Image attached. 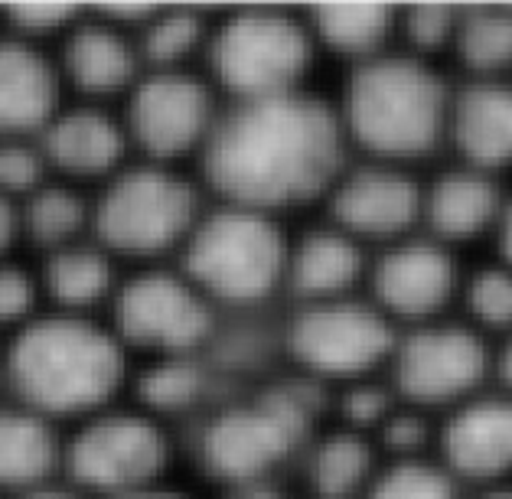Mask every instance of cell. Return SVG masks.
<instances>
[{
    "label": "cell",
    "mask_w": 512,
    "mask_h": 499,
    "mask_svg": "<svg viewBox=\"0 0 512 499\" xmlns=\"http://www.w3.org/2000/svg\"><path fill=\"white\" fill-rule=\"evenodd\" d=\"M343 157L340 121L304 92L226 105L203 157L199 183L219 203L278 212L323 193Z\"/></svg>",
    "instance_id": "cell-1"
},
{
    "label": "cell",
    "mask_w": 512,
    "mask_h": 499,
    "mask_svg": "<svg viewBox=\"0 0 512 499\" xmlns=\"http://www.w3.org/2000/svg\"><path fill=\"white\" fill-rule=\"evenodd\" d=\"M134 359L105 317L43 310L0 343V395L59 428L128 395Z\"/></svg>",
    "instance_id": "cell-2"
},
{
    "label": "cell",
    "mask_w": 512,
    "mask_h": 499,
    "mask_svg": "<svg viewBox=\"0 0 512 499\" xmlns=\"http://www.w3.org/2000/svg\"><path fill=\"white\" fill-rule=\"evenodd\" d=\"M206 209L199 177L131 160L92 193V235L121 265H167V258L177 261Z\"/></svg>",
    "instance_id": "cell-3"
},
{
    "label": "cell",
    "mask_w": 512,
    "mask_h": 499,
    "mask_svg": "<svg viewBox=\"0 0 512 499\" xmlns=\"http://www.w3.org/2000/svg\"><path fill=\"white\" fill-rule=\"evenodd\" d=\"M287 242L268 212L209 206L177 255V268L212 307H252L284 284Z\"/></svg>",
    "instance_id": "cell-4"
},
{
    "label": "cell",
    "mask_w": 512,
    "mask_h": 499,
    "mask_svg": "<svg viewBox=\"0 0 512 499\" xmlns=\"http://www.w3.org/2000/svg\"><path fill=\"white\" fill-rule=\"evenodd\" d=\"M346 128L379 157L431 151L451 115L444 85L415 59H366L346 92Z\"/></svg>",
    "instance_id": "cell-5"
},
{
    "label": "cell",
    "mask_w": 512,
    "mask_h": 499,
    "mask_svg": "<svg viewBox=\"0 0 512 499\" xmlns=\"http://www.w3.org/2000/svg\"><path fill=\"white\" fill-rule=\"evenodd\" d=\"M314 33L281 10H239L212 23L203 72L229 105L301 92Z\"/></svg>",
    "instance_id": "cell-6"
},
{
    "label": "cell",
    "mask_w": 512,
    "mask_h": 499,
    "mask_svg": "<svg viewBox=\"0 0 512 499\" xmlns=\"http://www.w3.org/2000/svg\"><path fill=\"white\" fill-rule=\"evenodd\" d=\"M170 457L167 424L121 398L66 428L62 477L89 499H115L167 483Z\"/></svg>",
    "instance_id": "cell-7"
},
{
    "label": "cell",
    "mask_w": 512,
    "mask_h": 499,
    "mask_svg": "<svg viewBox=\"0 0 512 499\" xmlns=\"http://www.w3.org/2000/svg\"><path fill=\"white\" fill-rule=\"evenodd\" d=\"M105 320L141 363L199 356L216 333V307L177 265L124 271Z\"/></svg>",
    "instance_id": "cell-8"
},
{
    "label": "cell",
    "mask_w": 512,
    "mask_h": 499,
    "mask_svg": "<svg viewBox=\"0 0 512 499\" xmlns=\"http://www.w3.org/2000/svg\"><path fill=\"white\" fill-rule=\"evenodd\" d=\"M222 95L203 69L144 72L118 105L134 160L186 167L203 157L222 115Z\"/></svg>",
    "instance_id": "cell-9"
},
{
    "label": "cell",
    "mask_w": 512,
    "mask_h": 499,
    "mask_svg": "<svg viewBox=\"0 0 512 499\" xmlns=\"http://www.w3.org/2000/svg\"><path fill=\"white\" fill-rule=\"evenodd\" d=\"M307 418L301 395L294 389H274L252 402L219 408L199 434L196 454L222 490L268 483L271 470L301 444Z\"/></svg>",
    "instance_id": "cell-10"
},
{
    "label": "cell",
    "mask_w": 512,
    "mask_h": 499,
    "mask_svg": "<svg viewBox=\"0 0 512 499\" xmlns=\"http://www.w3.org/2000/svg\"><path fill=\"white\" fill-rule=\"evenodd\" d=\"M53 56L69 102L118 108L144 76L131 14H76Z\"/></svg>",
    "instance_id": "cell-11"
},
{
    "label": "cell",
    "mask_w": 512,
    "mask_h": 499,
    "mask_svg": "<svg viewBox=\"0 0 512 499\" xmlns=\"http://www.w3.org/2000/svg\"><path fill=\"white\" fill-rule=\"evenodd\" d=\"M294 359L317 376H359L392 353V327L382 310L356 301L307 304L287 333Z\"/></svg>",
    "instance_id": "cell-12"
},
{
    "label": "cell",
    "mask_w": 512,
    "mask_h": 499,
    "mask_svg": "<svg viewBox=\"0 0 512 499\" xmlns=\"http://www.w3.org/2000/svg\"><path fill=\"white\" fill-rule=\"evenodd\" d=\"M49 177L95 193L134 160L118 108L66 102L36 137Z\"/></svg>",
    "instance_id": "cell-13"
},
{
    "label": "cell",
    "mask_w": 512,
    "mask_h": 499,
    "mask_svg": "<svg viewBox=\"0 0 512 499\" xmlns=\"http://www.w3.org/2000/svg\"><path fill=\"white\" fill-rule=\"evenodd\" d=\"M66 102L53 46L0 30V141H36Z\"/></svg>",
    "instance_id": "cell-14"
},
{
    "label": "cell",
    "mask_w": 512,
    "mask_h": 499,
    "mask_svg": "<svg viewBox=\"0 0 512 499\" xmlns=\"http://www.w3.org/2000/svg\"><path fill=\"white\" fill-rule=\"evenodd\" d=\"M398 389L421 405L470 395L486 372V346L467 327H424L398 349Z\"/></svg>",
    "instance_id": "cell-15"
},
{
    "label": "cell",
    "mask_w": 512,
    "mask_h": 499,
    "mask_svg": "<svg viewBox=\"0 0 512 499\" xmlns=\"http://www.w3.org/2000/svg\"><path fill=\"white\" fill-rule=\"evenodd\" d=\"M33 268L40 281L43 310L76 317H105L124 278V265L102 242H95V235L40 255Z\"/></svg>",
    "instance_id": "cell-16"
},
{
    "label": "cell",
    "mask_w": 512,
    "mask_h": 499,
    "mask_svg": "<svg viewBox=\"0 0 512 499\" xmlns=\"http://www.w3.org/2000/svg\"><path fill=\"white\" fill-rule=\"evenodd\" d=\"M457 271L451 255L434 242H405L392 248L376 268V297L395 317L424 320L454 294Z\"/></svg>",
    "instance_id": "cell-17"
},
{
    "label": "cell",
    "mask_w": 512,
    "mask_h": 499,
    "mask_svg": "<svg viewBox=\"0 0 512 499\" xmlns=\"http://www.w3.org/2000/svg\"><path fill=\"white\" fill-rule=\"evenodd\" d=\"M66 428L0 395V496L17 499L62 477Z\"/></svg>",
    "instance_id": "cell-18"
},
{
    "label": "cell",
    "mask_w": 512,
    "mask_h": 499,
    "mask_svg": "<svg viewBox=\"0 0 512 499\" xmlns=\"http://www.w3.org/2000/svg\"><path fill=\"white\" fill-rule=\"evenodd\" d=\"M333 212L343 232L366 239H392L405 232L421 212V193L405 173L392 167L356 170L336 186Z\"/></svg>",
    "instance_id": "cell-19"
},
{
    "label": "cell",
    "mask_w": 512,
    "mask_h": 499,
    "mask_svg": "<svg viewBox=\"0 0 512 499\" xmlns=\"http://www.w3.org/2000/svg\"><path fill=\"white\" fill-rule=\"evenodd\" d=\"M444 454L451 470L473 480L503 477L512 470V398H477L444 428Z\"/></svg>",
    "instance_id": "cell-20"
},
{
    "label": "cell",
    "mask_w": 512,
    "mask_h": 499,
    "mask_svg": "<svg viewBox=\"0 0 512 499\" xmlns=\"http://www.w3.org/2000/svg\"><path fill=\"white\" fill-rule=\"evenodd\" d=\"M17 212L20 245H27L36 258L92 239V193L72 183L49 177L40 190L23 199Z\"/></svg>",
    "instance_id": "cell-21"
},
{
    "label": "cell",
    "mask_w": 512,
    "mask_h": 499,
    "mask_svg": "<svg viewBox=\"0 0 512 499\" xmlns=\"http://www.w3.org/2000/svg\"><path fill=\"white\" fill-rule=\"evenodd\" d=\"M451 131L460 151L477 167L512 164V89L509 85H473L451 108Z\"/></svg>",
    "instance_id": "cell-22"
},
{
    "label": "cell",
    "mask_w": 512,
    "mask_h": 499,
    "mask_svg": "<svg viewBox=\"0 0 512 499\" xmlns=\"http://www.w3.org/2000/svg\"><path fill=\"white\" fill-rule=\"evenodd\" d=\"M362 271V252L346 232H310L287 252L284 281L307 304L340 301Z\"/></svg>",
    "instance_id": "cell-23"
},
{
    "label": "cell",
    "mask_w": 512,
    "mask_h": 499,
    "mask_svg": "<svg viewBox=\"0 0 512 499\" xmlns=\"http://www.w3.org/2000/svg\"><path fill=\"white\" fill-rule=\"evenodd\" d=\"M424 212L441 239H473L496 222L499 196L486 173L454 170L431 186Z\"/></svg>",
    "instance_id": "cell-24"
},
{
    "label": "cell",
    "mask_w": 512,
    "mask_h": 499,
    "mask_svg": "<svg viewBox=\"0 0 512 499\" xmlns=\"http://www.w3.org/2000/svg\"><path fill=\"white\" fill-rule=\"evenodd\" d=\"M314 36L336 53L372 56L392 30V10L382 4H323L314 10Z\"/></svg>",
    "instance_id": "cell-25"
},
{
    "label": "cell",
    "mask_w": 512,
    "mask_h": 499,
    "mask_svg": "<svg viewBox=\"0 0 512 499\" xmlns=\"http://www.w3.org/2000/svg\"><path fill=\"white\" fill-rule=\"evenodd\" d=\"M369 447L356 434H333L310 457V483L323 499H346L369 477Z\"/></svg>",
    "instance_id": "cell-26"
},
{
    "label": "cell",
    "mask_w": 512,
    "mask_h": 499,
    "mask_svg": "<svg viewBox=\"0 0 512 499\" xmlns=\"http://www.w3.org/2000/svg\"><path fill=\"white\" fill-rule=\"evenodd\" d=\"M457 49L470 69L499 72L512 66V14L509 10H473L457 20Z\"/></svg>",
    "instance_id": "cell-27"
},
{
    "label": "cell",
    "mask_w": 512,
    "mask_h": 499,
    "mask_svg": "<svg viewBox=\"0 0 512 499\" xmlns=\"http://www.w3.org/2000/svg\"><path fill=\"white\" fill-rule=\"evenodd\" d=\"M43 314V294L36 268L20 258L0 261V343Z\"/></svg>",
    "instance_id": "cell-28"
},
{
    "label": "cell",
    "mask_w": 512,
    "mask_h": 499,
    "mask_svg": "<svg viewBox=\"0 0 512 499\" xmlns=\"http://www.w3.org/2000/svg\"><path fill=\"white\" fill-rule=\"evenodd\" d=\"M372 499H457V493L444 470L421 460H402L376 480Z\"/></svg>",
    "instance_id": "cell-29"
},
{
    "label": "cell",
    "mask_w": 512,
    "mask_h": 499,
    "mask_svg": "<svg viewBox=\"0 0 512 499\" xmlns=\"http://www.w3.org/2000/svg\"><path fill=\"white\" fill-rule=\"evenodd\" d=\"M49 180V167L36 141H0V196L20 206Z\"/></svg>",
    "instance_id": "cell-30"
},
{
    "label": "cell",
    "mask_w": 512,
    "mask_h": 499,
    "mask_svg": "<svg viewBox=\"0 0 512 499\" xmlns=\"http://www.w3.org/2000/svg\"><path fill=\"white\" fill-rule=\"evenodd\" d=\"M470 314L486 327L512 330V268H486L470 281Z\"/></svg>",
    "instance_id": "cell-31"
},
{
    "label": "cell",
    "mask_w": 512,
    "mask_h": 499,
    "mask_svg": "<svg viewBox=\"0 0 512 499\" xmlns=\"http://www.w3.org/2000/svg\"><path fill=\"white\" fill-rule=\"evenodd\" d=\"M405 33L418 49H437V46H444L447 40H454L457 17H454L451 7H441V4L411 7L408 17H405Z\"/></svg>",
    "instance_id": "cell-32"
},
{
    "label": "cell",
    "mask_w": 512,
    "mask_h": 499,
    "mask_svg": "<svg viewBox=\"0 0 512 499\" xmlns=\"http://www.w3.org/2000/svg\"><path fill=\"white\" fill-rule=\"evenodd\" d=\"M343 415L356 424V428H382L385 418L392 415L389 395L372 385H359L343 398Z\"/></svg>",
    "instance_id": "cell-33"
},
{
    "label": "cell",
    "mask_w": 512,
    "mask_h": 499,
    "mask_svg": "<svg viewBox=\"0 0 512 499\" xmlns=\"http://www.w3.org/2000/svg\"><path fill=\"white\" fill-rule=\"evenodd\" d=\"M382 441L392 447L395 454H415L418 447L428 441V428L415 415H389L382 424Z\"/></svg>",
    "instance_id": "cell-34"
},
{
    "label": "cell",
    "mask_w": 512,
    "mask_h": 499,
    "mask_svg": "<svg viewBox=\"0 0 512 499\" xmlns=\"http://www.w3.org/2000/svg\"><path fill=\"white\" fill-rule=\"evenodd\" d=\"M17 248H20V212L14 199L0 196V261L14 258Z\"/></svg>",
    "instance_id": "cell-35"
},
{
    "label": "cell",
    "mask_w": 512,
    "mask_h": 499,
    "mask_svg": "<svg viewBox=\"0 0 512 499\" xmlns=\"http://www.w3.org/2000/svg\"><path fill=\"white\" fill-rule=\"evenodd\" d=\"M17 499H89L85 496L79 486H72L66 477H56V480H49V483H43V486H36V490H30V493H23V496H17Z\"/></svg>",
    "instance_id": "cell-36"
},
{
    "label": "cell",
    "mask_w": 512,
    "mask_h": 499,
    "mask_svg": "<svg viewBox=\"0 0 512 499\" xmlns=\"http://www.w3.org/2000/svg\"><path fill=\"white\" fill-rule=\"evenodd\" d=\"M222 499H287V496L274 490L271 483H248V486H229V490H222Z\"/></svg>",
    "instance_id": "cell-37"
},
{
    "label": "cell",
    "mask_w": 512,
    "mask_h": 499,
    "mask_svg": "<svg viewBox=\"0 0 512 499\" xmlns=\"http://www.w3.org/2000/svg\"><path fill=\"white\" fill-rule=\"evenodd\" d=\"M115 499H190L183 490L170 483H157V486H147V490H137V493H124V496H115Z\"/></svg>",
    "instance_id": "cell-38"
},
{
    "label": "cell",
    "mask_w": 512,
    "mask_h": 499,
    "mask_svg": "<svg viewBox=\"0 0 512 499\" xmlns=\"http://www.w3.org/2000/svg\"><path fill=\"white\" fill-rule=\"evenodd\" d=\"M499 235H503V255H506L509 268H512V203L503 212V219H499Z\"/></svg>",
    "instance_id": "cell-39"
},
{
    "label": "cell",
    "mask_w": 512,
    "mask_h": 499,
    "mask_svg": "<svg viewBox=\"0 0 512 499\" xmlns=\"http://www.w3.org/2000/svg\"><path fill=\"white\" fill-rule=\"evenodd\" d=\"M499 372H503L506 385L512 389V340H509V346L503 349V359H499Z\"/></svg>",
    "instance_id": "cell-40"
},
{
    "label": "cell",
    "mask_w": 512,
    "mask_h": 499,
    "mask_svg": "<svg viewBox=\"0 0 512 499\" xmlns=\"http://www.w3.org/2000/svg\"><path fill=\"white\" fill-rule=\"evenodd\" d=\"M483 499H512V490H503V493H490V496H483Z\"/></svg>",
    "instance_id": "cell-41"
},
{
    "label": "cell",
    "mask_w": 512,
    "mask_h": 499,
    "mask_svg": "<svg viewBox=\"0 0 512 499\" xmlns=\"http://www.w3.org/2000/svg\"><path fill=\"white\" fill-rule=\"evenodd\" d=\"M0 499H7V496H0Z\"/></svg>",
    "instance_id": "cell-42"
}]
</instances>
